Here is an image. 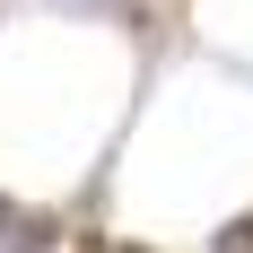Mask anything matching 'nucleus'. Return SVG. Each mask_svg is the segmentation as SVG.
<instances>
[{
	"label": "nucleus",
	"instance_id": "obj_1",
	"mask_svg": "<svg viewBox=\"0 0 253 253\" xmlns=\"http://www.w3.org/2000/svg\"><path fill=\"white\" fill-rule=\"evenodd\" d=\"M218 253H253V218H236V227L218 236Z\"/></svg>",
	"mask_w": 253,
	"mask_h": 253
}]
</instances>
